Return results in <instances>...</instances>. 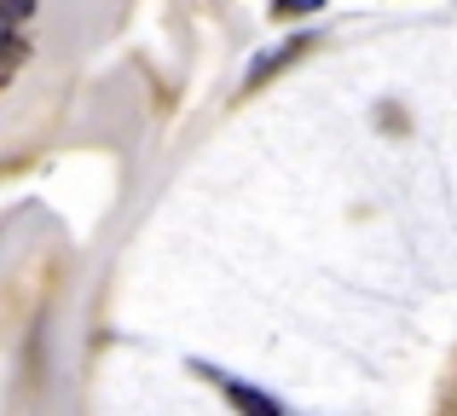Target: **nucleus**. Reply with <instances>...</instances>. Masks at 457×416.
Returning a JSON list of instances; mask_svg holds the SVG:
<instances>
[{
	"instance_id": "f257e3e1",
	"label": "nucleus",
	"mask_w": 457,
	"mask_h": 416,
	"mask_svg": "<svg viewBox=\"0 0 457 416\" xmlns=\"http://www.w3.org/2000/svg\"><path fill=\"white\" fill-rule=\"evenodd\" d=\"M220 387H226V399H232L237 411H255V416H278V399L255 394V387H244V382H220Z\"/></svg>"
},
{
	"instance_id": "f03ea898",
	"label": "nucleus",
	"mask_w": 457,
	"mask_h": 416,
	"mask_svg": "<svg viewBox=\"0 0 457 416\" xmlns=\"http://www.w3.org/2000/svg\"><path fill=\"white\" fill-rule=\"evenodd\" d=\"M18 46H23V41H18V29H12V12L0 6V76L18 64Z\"/></svg>"
},
{
	"instance_id": "7ed1b4c3",
	"label": "nucleus",
	"mask_w": 457,
	"mask_h": 416,
	"mask_svg": "<svg viewBox=\"0 0 457 416\" xmlns=\"http://www.w3.org/2000/svg\"><path fill=\"white\" fill-rule=\"evenodd\" d=\"M302 46H307V41H284V46H278V53H272V58H261V64L249 69V81H261V76H272V69H278V64H290V58L302 53Z\"/></svg>"
},
{
	"instance_id": "20e7f679",
	"label": "nucleus",
	"mask_w": 457,
	"mask_h": 416,
	"mask_svg": "<svg viewBox=\"0 0 457 416\" xmlns=\"http://www.w3.org/2000/svg\"><path fill=\"white\" fill-rule=\"evenodd\" d=\"M324 6V0H278V12H290V18H295V12H319Z\"/></svg>"
},
{
	"instance_id": "39448f33",
	"label": "nucleus",
	"mask_w": 457,
	"mask_h": 416,
	"mask_svg": "<svg viewBox=\"0 0 457 416\" xmlns=\"http://www.w3.org/2000/svg\"><path fill=\"white\" fill-rule=\"evenodd\" d=\"M0 6H6L12 18H23V12H35V0H0Z\"/></svg>"
}]
</instances>
